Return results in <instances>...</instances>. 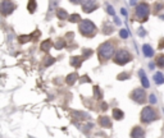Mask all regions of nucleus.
<instances>
[{
	"label": "nucleus",
	"instance_id": "ea45409f",
	"mask_svg": "<svg viewBox=\"0 0 164 138\" xmlns=\"http://www.w3.org/2000/svg\"><path fill=\"white\" fill-rule=\"evenodd\" d=\"M121 12H122V14H123V16H127V10L124 9V8H123V9H122Z\"/></svg>",
	"mask_w": 164,
	"mask_h": 138
},
{
	"label": "nucleus",
	"instance_id": "cd10ccee",
	"mask_svg": "<svg viewBox=\"0 0 164 138\" xmlns=\"http://www.w3.org/2000/svg\"><path fill=\"white\" fill-rule=\"evenodd\" d=\"M117 78H118V81H124V79L130 78V74H128V73H121Z\"/></svg>",
	"mask_w": 164,
	"mask_h": 138
},
{
	"label": "nucleus",
	"instance_id": "2f4dec72",
	"mask_svg": "<svg viewBox=\"0 0 164 138\" xmlns=\"http://www.w3.org/2000/svg\"><path fill=\"white\" fill-rule=\"evenodd\" d=\"M137 32L140 33V36H141V37H144V36H145V31H144V28H142V27H140L139 30H137Z\"/></svg>",
	"mask_w": 164,
	"mask_h": 138
},
{
	"label": "nucleus",
	"instance_id": "4468645a",
	"mask_svg": "<svg viewBox=\"0 0 164 138\" xmlns=\"http://www.w3.org/2000/svg\"><path fill=\"white\" fill-rule=\"evenodd\" d=\"M77 78H78V74H77V73H71L69 75H67L65 82H67V84H69V86H73Z\"/></svg>",
	"mask_w": 164,
	"mask_h": 138
},
{
	"label": "nucleus",
	"instance_id": "aec40b11",
	"mask_svg": "<svg viewBox=\"0 0 164 138\" xmlns=\"http://www.w3.org/2000/svg\"><path fill=\"white\" fill-rule=\"evenodd\" d=\"M112 32H113V27H112V24H109V23L104 24V27H103V33H104V35H110Z\"/></svg>",
	"mask_w": 164,
	"mask_h": 138
},
{
	"label": "nucleus",
	"instance_id": "c9c22d12",
	"mask_svg": "<svg viewBox=\"0 0 164 138\" xmlns=\"http://www.w3.org/2000/svg\"><path fill=\"white\" fill-rule=\"evenodd\" d=\"M32 35H34V37H36V39H37V37L40 36V31H35Z\"/></svg>",
	"mask_w": 164,
	"mask_h": 138
},
{
	"label": "nucleus",
	"instance_id": "423d86ee",
	"mask_svg": "<svg viewBox=\"0 0 164 138\" xmlns=\"http://www.w3.org/2000/svg\"><path fill=\"white\" fill-rule=\"evenodd\" d=\"M146 93H145V91L142 90V88H135L132 91V92L130 93V97L135 102H137V104H144V102L146 101Z\"/></svg>",
	"mask_w": 164,
	"mask_h": 138
},
{
	"label": "nucleus",
	"instance_id": "7ed1b4c3",
	"mask_svg": "<svg viewBox=\"0 0 164 138\" xmlns=\"http://www.w3.org/2000/svg\"><path fill=\"white\" fill-rule=\"evenodd\" d=\"M141 122L145 123V124H149V123L154 122V120L158 119V114L155 111V109L153 106H145L141 111Z\"/></svg>",
	"mask_w": 164,
	"mask_h": 138
},
{
	"label": "nucleus",
	"instance_id": "6e6552de",
	"mask_svg": "<svg viewBox=\"0 0 164 138\" xmlns=\"http://www.w3.org/2000/svg\"><path fill=\"white\" fill-rule=\"evenodd\" d=\"M97 8H99V4L95 0H82V9L86 13H91Z\"/></svg>",
	"mask_w": 164,
	"mask_h": 138
},
{
	"label": "nucleus",
	"instance_id": "c756f323",
	"mask_svg": "<svg viewBox=\"0 0 164 138\" xmlns=\"http://www.w3.org/2000/svg\"><path fill=\"white\" fill-rule=\"evenodd\" d=\"M163 8H164V3H156V4H155V13L162 10Z\"/></svg>",
	"mask_w": 164,
	"mask_h": 138
},
{
	"label": "nucleus",
	"instance_id": "f3484780",
	"mask_svg": "<svg viewBox=\"0 0 164 138\" xmlns=\"http://www.w3.org/2000/svg\"><path fill=\"white\" fill-rule=\"evenodd\" d=\"M51 46H53L51 40H45L43 44H41V50H43V51H45V52H47Z\"/></svg>",
	"mask_w": 164,
	"mask_h": 138
},
{
	"label": "nucleus",
	"instance_id": "c85d7f7f",
	"mask_svg": "<svg viewBox=\"0 0 164 138\" xmlns=\"http://www.w3.org/2000/svg\"><path fill=\"white\" fill-rule=\"evenodd\" d=\"M106 10H108V13H109L112 17L115 16V12H114V9H113V7H112L110 4H106Z\"/></svg>",
	"mask_w": 164,
	"mask_h": 138
},
{
	"label": "nucleus",
	"instance_id": "79ce46f5",
	"mask_svg": "<svg viewBox=\"0 0 164 138\" xmlns=\"http://www.w3.org/2000/svg\"><path fill=\"white\" fill-rule=\"evenodd\" d=\"M162 18H163V19H164V16H162Z\"/></svg>",
	"mask_w": 164,
	"mask_h": 138
},
{
	"label": "nucleus",
	"instance_id": "a19ab883",
	"mask_svg": "<svg viewBox=\"0 0 164 138\" xmlns=\"http://www.w3.org/2000/svg\"><path fill=\"white\" fill-rule=\"evenodd\" d=\"M149 65H150V69H154V68H155V64H154V63H150Z\"/></svg>",
	"mask_w": 164,
	"mask_h": 138
},
{
	"label": "nucleus",
	"instance_id": "5701e85b",
	"mask_svg": "<svg viewBox=\"0 0 164 138\" xmlns=\"http://www.w3.org/2000/svg\"><path fill=\"white\" fill-rule=\"evenodd\" d=\"M64 46H65V41H64V40H62V39H59V40L55 42L54 48H55V49H58V50H60V49H63Z\"/></svg>",
	"mask_w": 164,
	"mask_h": 138
},
{
	"label": "nucleus",
	"instance_id": "ddd939ff",
	"mask_svg": "<svg viewBox=\"0 0 164 138\" xmlns=\"http://www.w3.org/2000/svg\"><path fill=\"white\" fill-rule=\"evenodd\" d=\"M142 51H144V55L148 58H151L154 55V50L151 48L150 45H148V44H145L144 46H142Z\"/></svg>",
	"mask_w": 164,
	"mask_h": 138
},
{
	"label": "nucleus",
	"instance_id": "58836bf2",
	"mask_svg": "<svg viewBox=\"0 0 164 138\" xmlns=\"http://www.w3.org/2000/svg\"><path fill=\"white\" fill-rule=\"evenodd\" d=\"M81 82H90V78H89V77H85V78L81 79Z\"/></svg>",
	"mask_w": 164,
	"mask_h": 138
},
{
	"label": "nucleus",
	"instance_id": "f8f14e48",
	"mask_svg": "<svg viewBox=\"0 0 164 138\" xmlns=\"http://www.w3.org/2000/svg\"><path fill=\"white\" fill-rule=\"evenodd\" d=\"M83 61V58L81 56H72L71 58V65L74 67V68H80Z\"/></svg>",
	"mask_w": 164,
	"mask_h": 138
},
{
	"label": "nucleus",
	"instance_id": "dca6fc26",
	"mask_svg": "<svg viewBox=\"0 0 164 138\" xmlns=\"http://www.w3.org/2000/svg\"><path fill=\"white\" fill-rule=\"evenodd\" d=\"M154 81H155V83L159 86V84H163L164 83V74L163 73H160V72H158V73H155L154 74Z\"/></svg>",
	"mask_w": 164,
	"mask_h": 138
},
{
	"label": "nucleus",
	"instance_id": "f257e3e1",
	"mask_svg": "<svg viewBox=\"0 0 164 138\" xmlns=\"http://www.w3.org/2000/svg\"><path fill=\"white\" fill-rule=\"evenodd\" d=\"M97 55H99L100 61L109 60L112 56H114V46L112 42H104L101 44L97 49Z\"/></svg>",
	"mask_w": 164,
	"mask_h": 138
},
{
	"label": "nucleus",
	"instance_id": "2eb2a0df",
	"mask_svg": "<svg viewBox=\"0 0 164 138\" xmlns=\"http://www.w3.org/2000/svg\"><path fill=\"white\" fill-rule=\"evenodd\" d=\"M55 14H56V17H58L59 19H67V18H69V17H68V13L64 9H62V8L56 9L55 10Z\"/></svg>",
	"mask_w": 164,
	"mask_h": 138
},
{
	"label": "nucleus",
	"instance_id": "1a4fd4ad",
	"mask_svg": "<svg viewBox=\"0 0 164 138\" xmlns=\"http://www.w3.org/2000/svg\"><path fill=\"white\" fill-rule=\"evenodd\" d=\"M131 138H145V131L141 127H133L131 131Z\"/></svg>",
	"mask_w": 164,
	"mask_h": 138
},
{
	"label": "nucleus",
	"instance_id": "9b49d317",
	"mask_svg": "<svg viewBox=\"0 0 164 138\" xmlns=\"http://www.w3.org/2000/svg\"><path fill=\"white\" fill-rule=\"evenodd\" d=\"M139 74H140V78H141V83H142V86H144V88H149V87H150V82H149L148 77L145 75V72L142 69H140Z\"/></svg>",
	"mask_w": 164,
	"mask_h": 138
},
{
	"label": "nucleus",
	"instance_id": "4c0bfd02",
	"mask_svg": "<svg viewBox=\"0 0 164 138\" xmlns=\"http://www.w3.org/2000/svg\"><path fill=\"white\" fill-rule=\"evenodd\" d=\"M137 1H139V0H130V5H136Z\"/></svg>",
	"mask_w": 164,
	"mask_h": 138
},
{
	"label": "nucleus",
	"instance_id": "393cba45",
	"mask_svg": "<svg viewBox=\"0 0 164 138\" xmlns=\"http://www.w3.org/2000/svg\"><path fill=\"white\" fill-rule=\"evenodd\" d=\"M94 96H95V99H97V100H100L101 97H103V96H101V91L97 86L94 87Z\"/></svg>",
	"mask_w": 164,
	"mask_h": 138
},
{
	"label": "nucleus",
	"instance_id": "20e7f679",
	"mask_svg": "<svg viewBox=\"0 0 164 138\" xmlns=\"http://www.w3.org/2000/svg\"><path fill=\"white\" fill-rule=\"evenodd\" d=\"M95 24L89 19H83L78 24V30L83 36H92V33L95 32Z\"/></svg>",
	"mask_w": 164,
	"mask_h": 138
},
{
	"label": "nucleus",
	"instance_id": "e433bc0d",
	"mask_svg": "<svg viewBox=\"0 0 164 138\" xmlns=\"http://www.w3.org/2000/svg\"><path fill=\"white\" fill-rule=\"evenodd\" d=\"M69 1H72L73 4H80V3H82V0H69Z\"/></svg>",
	"mask_w": 164,
	"mask_h": 138
},
{
	"label": "nucleus",
	"instance_id": "412c9836",
	"mask_svg": "<svg viewBox=\"0 0 164 138\" xmlns=\"http://www.w3.org/2000/svg\"><path fill=\"white\" fill-rule=\"evenodd\" d=\"M54 63H55L54 58H51L50 55H46V59L44 60V67H49V65H51V64H54Z\"/></svg>",
	"mask_w": 164,
	"mask_h": 138
},
{
	"label": "nucleus",
	"instance_id": "9d476101",
	"mask_svg": "<svg viewBox=\"0 0 164 138\" xmlns=\"http://www.w3.org/2000/svg\"><path fill=\"white\" fill-rule=\"evenodd\" d=\"M97 122H99V125H100V127H103V128H112V120L109 119V116L101 115Z\"/></svg>",
	"mask_w": 164,
	"mask_h": 138
},
{
	"label": "nucleus",
	"instance_id": "72a5a7b5",
	"mask_svg": "<svg viewBox=\"0 0 164 138\" xmlns=\"http://www.w3.org/2000/svg\"><path fill=\"white\" fill-rule=\"evenodd\" d=\"M159 49H163L164 48V39H160V41H159Z\"/></svg>",
	"mask_w": 164,
	"mask_h": 138
},
{
	"label": "nucleus",
	"instance_id": "4be33fe9",
	"mask_svg": "<svg viewBox=\"0 0 164 138\" xmlns=\"http://www.w3.org/2000/svg\"><path fill=\"white\" fill-rule=\"evenodd\" d=\"M68 20L69 22H72V23H77V22H81V17H80V14H77V13H74L72 14V16L68 18Z\"/></svg>",
	"mask_w": 164,
	"mask_h": 138
},
{
	"label": "nucleus",
	"instance_id": "7c9ffc66",
	"mask_svg": "<svg viewBox=\"0 0 164 138\" xmlns=\"http://www.w3.org/2000/svg\"><path fill=\"white\" fill-rule=\"evenodd\" d=\"M149 101H150L151 104H156V97H155V95H150V96H149Z\"/></svg>",
	"mask_w": 164,
	"mask_h": 138
},
{
	"label": "nucleus",
	"instance_id": "f03ea898",
	"mask_svg": "<svg viewBox=\"0 0 164 138\" xmlns=\"http://www.w3.org/2000/svg\"><path fill=\"white\" fill-rule=\"evenodd\" d=\"M113 60H114V63L118 64V65H124V64H127L128 61L132 60V55H131V52L128 51V50L121 49L114 54Z\"/></svg>",
	"mask_w": 164,
	"mask_h": 138
},
{
	"label": "nucleus",
	"instance_id": "bb28decb",
	"mask_svg": "<svg viewBox=\"0 0 164 138\" xmlns=\"http://www.w3.org/2000/svg\"><path fill=\"white\" fill-rule=\"evenodd\" d=\"M156 63L159 67H162V68H164V55H159L156 59Z\"/></svg>",
	"mask_w": 164,
	"mask_h": 138
},
{
	"label": "nucleus",
	"instance_id": "473e14b6",
	"mask_svg": "<svg viewBox=\"0 0 164 138\" xmlns=\"http://www.w3.org/2000/svg\"><path fill=\"white\" fill-rule=\"evenodd\" d=\"M114 23H115V24H118V26H121L122 24V20L119 19V18H117V17H114Z\"/></svg>",
	"mask_w": 164,
	"mask_h": 138
},
{
	"label": "nucleus",
	"instance_id": "a878e982",
	"mask_svg": "<svg viewBox=\"0 0 164 138\" xmlns=\"http://www.w3.org/2000/svg\"><path fill=\"white\" fill-rule=\"evenodd\" d=\"M130 31L128 30H121V32H119V36L122 37V39H127V37H130Z\"/></svg>",
	"mask_w": 164,
	"mask_h": 138
},
{
	"label": "nucleus",
	"instance_id": "6ab92c4d",
	"mask_svg": "<svg viewBox=\"0 0 164 138\" xmlns=\"http://www.w3.org/2000/svg\"><path fill=\"white\" fill-rule=\"evenodd\" d=\"M36 0H30L28 1V5H27V9H28V12L30 13H34L35 10H36Z\"/></svg>",
	"mask_w": 164,
	"mask_h": 138
},
{
	"label": "nucleus",
	"instance_id": "b1692460",
	"mask_svg": "<svg viewBox=\"0 0 164 138\" xmlns=\"http://www.w3.org/2000/svg\"><path fill=\"white\" fill-rule=\"evenodd\" d=\"M31 40V36L30 35H27V36H25V35H21V36L18 37V41L21 44H25V42H28V41Z\"/></svg>",
	"mask_w": 164,
	"mask_h": 138
},
{
	"label": "nucleus",
	"instance_id": "0eeeda50",
	"mask_svg": "<svg viewBox=\"0 0 164 138\" xmlns=\"http://www.w3.org/2000/svg\"><path fill=\"white\" fill-rule=\"evenodd\" d=\"M14 9H16V4H13L12 0H3L0 3V13L3 16H9L13 13Z\"/></svg>",
	"mask_w": 164,
	"mask_h": 138
},
{
	"label": "nucleus",
	"instance_id": "f704fd0d",
	"mask_svg": "<svg viewBox=\"0 0 164 138\" xmlns=\"http://www.w3.org/2000/svg\"><path fill=\"white\" fill-rule=\"evenodd\" d=\"M101 109H103V110H106V109H108V104H106V102H103V104H101Z\"/></svg>",
	"mask_w": 164,
	"mask_h": 138
},
{
	"label": "nucleus",
	"instance_id": "a211bd4d",
	"mask_svg": "<svg viewBox=\"0 0 164 138\" xmlns=\"http://www.w3.org/2000/svg\"><path fill=\"white\" fill-rule=\"evenodd\" d=\"M123 116H124V114L122 110H119V109H114V110H113V118L115 120H122Z\"/></svg>",
	"mask_w": 164,
	"mask_h": 138
},
{
	"label": "nucleus",
	"instance_id": "39448f33",
	"mask_svg": "<svg viewBox=\"0 0 164 138\" xmlns=\"http://www.w3.org/2000/svg\"><path fill=\"white\" fill-rule=\"evenodd\" d=\"M149 12H150L149 4H146V3H140V4L136 7L135 14H136L137 19H140L141 22H145L149 17Z\"/></svg>",
	"mask_w": 164,
	"mask_h": 138
}]
</instances>
